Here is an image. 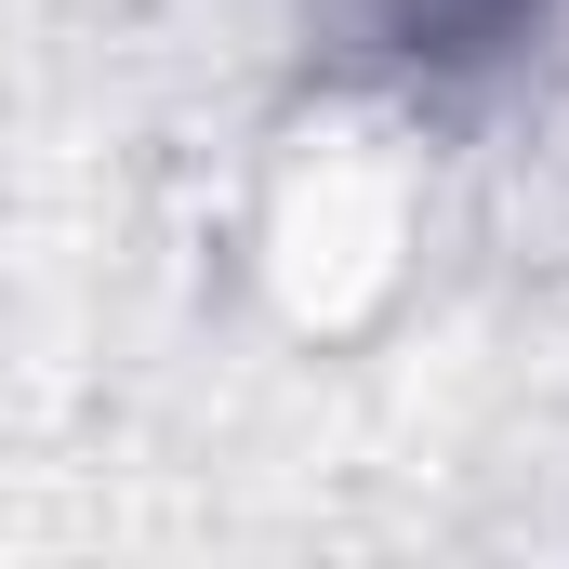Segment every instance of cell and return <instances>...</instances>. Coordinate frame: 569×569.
Listing matches in <instances>:
<instances>
[{
    "label": "cell",
    "instance_id": "cell-1",
    "mask_svg": "<svg viewBox=\"0 0 569 569\" xmlns=\"http://www.w3.org/2000/svg\"><path fill=\"white\" fill-rule=\"evenodd\" d=\"M557 0H345V27L385 53V67H425V80H463V67H503L517 40H543Z\"/></svg>",
    "mask_w": 569,
    "mask_h": 569
}]
</instances>
